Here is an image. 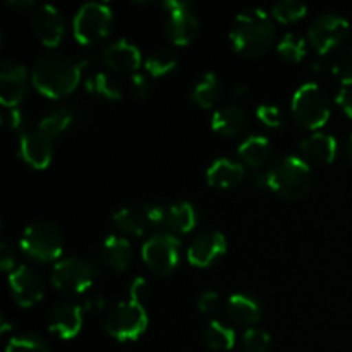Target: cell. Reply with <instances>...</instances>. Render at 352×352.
<instances>
[{"label":"cell","mask_w":352,"mask_h":352,"mask_svg":"<svg viewBox=\"0 0 352 352\" xmlns=\"http://www.w3.org/2000/svg\"><path fill=\"white\" fill-rule=\"evenodd\" d=\"M86 64L88 62L74 60L65 54L48 52L33 64L31 82L40 95L47 98H62L78 88Z\"/></svg>","instance_id":"6da1fadb"},{"label":"cell","mask_w":352,"mask_h":352,"mask_svg":"<svg viewBox=\"0 0 352 352\" xmlns=\"http://www.w3.org/2000/svg\"><path fill=\"white\" fill-rule=\"evenodd\" d=\"M230 43L243 57H260L272 48L275 41V26L272 17L261 9H251L239 14L230 28Z\"/></svg>","instance_id":"7a4b0ae2"},{"label":"cell","mask_w":352,"mask_h":352,"mask_svg":"<svg viewBox=\"0 0 352 352\" xmlns=\"http://www.w3.org/2000/svg\"><path fill=\"white\" fill-rule=\"evenodd\" d=\"M311 168L302 158L294 155L278 158L268 170L263 172V188L291 201L305 198L311 189Z\"/></svg>","instance_id":"3957f363"},{"label":"cell","mask_w":352,"mask_h":352,"mask_svg":"<svg viewBox=\"0 0 352 352\" xmlns=\"http://www.w3.org/2000/svg\"><path fill=\"white\" fill-rule=\"evenodd\" d=\"M292 116L305 129L316 131L330 119L329 95L316 82H306L292 96Z\"/></svg>","instance_id":"277c9868"},{"label":"cell","mask_w":352,"mask_h":352,"mask_svg":"<svg viewBox=\"0 0 352 352\" xmlns=\"http://www.w3.org/2000/svg\"><path fill=\"white\" fill-rule=\"evenodd\" d=\"M148 327V316L141 302L126 301L117 302L116 306L109 309L105 320H103V329L113 339L120 342H129V340L140 339Z\"/></svg>","instance_id":"5b68a950"},{"label":"cell","mask_w":352,"mask_h":352,"mask_svg":"<svg viewBox=\"0 0 352 352\" xmlns=\"http://www.w3.org/2000/svg\"><path fill=\"white\" fill-rule=\"evenodd\" d=\"M21 250L33 260L47 263L60 258L64 250V237L58 227L40 220L24 229L21 236Z\"/></svg>","instance_id":"8992f818"},{"label":"cell","mask_w":352,"mask_h":352,"mask_svg":"<svg viewBox=\"0 0 352 352\" xmlns=\"http://www.w3.org/2000/svg\"><path fill=\"white\" fill-rule=\"evenodd\" d=\"M113 24L112 9L105 3H85L72 21V33L78 43L93 45L110 33Z\"/></svg>","instance_id":"52a82bcc"},{"label":"cell","mask_w":352,"mask_h":352,"mask_svg":"<svg viewBox=\"0 0 352 352\" xmlns=\"http://www.w3.org/2000/svg\"><path fill=\"white\" fill-rule=\"evenodd\" d=\"M100 270L95 263L82 258H64L58 261L52 272V284L64 294H81L91 287Z\"/></svg>","instance_id":"ba28073f"},{"label":"cell","mask_w":352,"mask_h":352,"mask_svg":"<svg viewBox=\"0 0 352 352\" xmlns=\"http://www.w3.org/2000/svg\"><path fill=\"white\" fill-rule=\"evenodd\" d=\"M141 256L151 272L170 275L181 261V241L174 234H155L143 244Z\"/></svg>","instance_id":"9c48e42d"},{"label":"cell","mask_w":352,"mask_h":352,"mask_svg":"<svg viewBox=\"0 0 352 352\" xmlns=\"http://www.w3.org/2000/svg\"><path fill=\"white\" fill-rule=\"evenodd\" d=\"M162 7L167 10L165 34L168 40L179 47L192 43L199 33V21L192 14L191 6L184 0H167Z\"/></svg>","instance_id":"30bf717a"},{"label":"cell","mask_w":352,"mask_h":352,"mask_svg":"<svg viewBox=\"0 0 352 352\" xmlns=\"http://www.w3.org/2000/svg\"><path fill=\"white\" fill-rule=\"evenodd\" d=\"M351 24L337 14H323L308 31V40L320 55H325L339 47L349 36Z\"/></svg>","instance_id":"8fae6325"},{"label":"cell","mask_w":352,"mask_h":352,"mask_svg":"<svg viewBox=\"0 0 352 352\" xmlns=\"http://www.w3.org/2000/svg\"><path fill=\"white\" fill-rule=\"evenodd\" d=\"M9 285L12 298L21 308H31L43 299L45 282L34 268L21 265L10 272Z\"/></svg>","instance_id":"7c38bea8"},{"label":"cell","mask_w":352,"mask_h":352,"mask_svg":"<svg viewBox=\"0 0 352 352\" xmlns=\"http://www.w3.org/2000/svg\"><path fill=\"white\" fill-rule=\"evenodd\" d=\"M28 89V71L12 58L0 62V102L6 109H16Z\"/></svg>","instance_id":"4fadbf2b"},{"label":"cell","mask_w":352,"mask_h":352,"mask_svg":"<svg viewBox=\"0 0 352 352\" xmlns=\"http://www.w3.org/2000/svg\"><path fill=\"white\" fill-rule=\"evenodd\" d=\"M227 251V239L222 232L208 230L195 237L188 250V260L192 267L206 268L212 267L219 258Z\"/></svg>","instance_id":"5bb4252c"},{"label":"cell","mask_w":352,"mask_h":352,"mask_svg":"<svg viewBox=\"0 0 352 352\" xmlns=\"http://www.w3.org/2000/svg\"><path fill=\"white\" fill-rule=\"evenodd\" d=\"M33 31L38 40L48 48H55L65 33L62 14L54 6H41L33 16Z\"/></svg>","instance_id":"9a60e30c"},{"label":"cell","mask_w":352,"mask_h":352,"mask_svg":"<svg viewBox=\"0 0 352 352\" xmlns=\"http://www.w3.org/2000/svg\"><path fill=\"white\" fill-rule=\"evenodd\" d=\"M82 306L60 302L48 313V330L58 339H74L82 329Z\"/></svg>","instance_id":"2e32d148"},{"label":"cell","mask_w":352,"mask_h":352,"mask_svg":"<svg viewBox=\"0 0 352 352\" xmlns=\"http://www.w3.org/2000/svg\"><path fill=\"white\" fill-rule=\"evenodd\" d=\"M52 140L40 129L28 131L19 140V155L30 167L45 170L52 162Z\"/></svg>","instance_id":"e0dca14e"},{"label":"cell","mask_w":352,"mask_h":352,"mask_svg":"<svg viewBox=\"0 0 352 352\" xmlns=\"http://www.w3.org/2000/svg\"><path fill=\"white\" fill-rule=\"evenodd\" d=\"M102 58L107 67L113 71L133 72L141 65V52L136 45L127 40H117L107 45L102 52Z\"/></svg>","instance_id":"ac0fdd59"},{"label":"cell","mask_w":352,"mask_h":352,"mask_svg":"<svg viewBox=\"0 0 352 352\" xmlns=\"http://www.w3.org/2000/svg\"><path fill=\"white\" fill-rule=\"evenodd\" d=\"M244 167L230 158H219L210 165L206 172V181L215 189H232L243 182Z\"/></svg>","instance_id":"d6986e66"},{"label":"cell","mask_w":352,"mask_h":352,"mask_svg":"<svg viewBox=\"0 0 352 352\" xmlns=\"http://www.w3.org/2000/svg\"><path fill=\"white\" fill-rule=\"evenodd\" d=\"M337 150H339V144H337V140L332 134L315 133L301 143L302 155L309 162L320 165L332 164L337 157Z\"/></svg>","instance_id":"ffe728a7"},{"label":"cell","mask_w":352,"mask_h":352,"mask_svg":"<svg viewBox=\"0 0 352 352\" xmlns=\"http://www.w3.org/2000/svg\"><path fill=\"white\" fill-rule=\"evenodd\" d=\"M227 316L239 327H253L260 322L261 308L251 296L234 294L227 302Z\"/></svg>","instance_id":"44dd1931"},{"label":"cell","mask_w":352,"mask_h":352,"mask_svg":"<svg viewBox=\"0 0 352 352\" xmlns=\"http://www.w3.org/2000/svg\"><path fill=\"white\" fill-rule=\"evenodd\" d=\"M102 260L116 272H126L133 261L129 241L120 236H110L102 244Z\"/></svg>","instance_id":"7402d4cb"},{"label":"cell","mask_w":352,"mask_h":352,"mask_svg":"<svg viewBox=\"0 0 352 352\" xmlns=\"http://www.w3.org/2000/svg\"><path fill=\"white\" fill-rule=\"evenodd\" d=\"M246 126V112L237 105H227L212 117V129L222 136H237Z\"/></svg>","instance_id":"603a6c76"},{"label":"cell","mask_w":352,"mask_h":352,"mask_svg":"<svg viewBox=\"0 0 352 352\" xmlns=\"http://www.w3.org/2000/svg\"><path fill=\"white\" fill-rule=\"evenodd\" d=\"M220 93H222V86H220L217 74H213V72H205V74L196 81L195 88H192L191 91V98L199 109L208 110L219 102Z\"/></svg>","instance_id":"cb8c5ba5"},{"label":"cell","mask_w":352,"mask_h":352,"mask_svg":"<svg viewBox=\"0 0 352 352\" xmlns=\"http://www.w3.org/2000/svg\"><path fill=\"white\" fill-rule=\"evenodd\" d=\"M239 157L250 167H263L272 157V143L265 136H251L239 146Z\"/></svg>","instance_id":"d4e9b609"},{"label":"cell","mask_w":352,"mask_h":352,"mask_svg":"<svg viewBox=\"0 0 352 352\" xmlns=\"http://www.w3.org/2000/svg\"><path fill=\"white\" fill-rule=\"evenodd\" d=\"M198 222V213L196 208L188 201L175 203V205L168 206L167 213V226L172 232L177 234H188L191 232Z\"/></svg>","instance_id":"484cf974"},{"label":"cell","mask_w":352,"mask_h":352,"mask_svg":"<svg viewBox=\"0 0 352 352\" xmlns=\"http://www.w3.org/2000/svg\"><path fill=\"white\" fill-rule=\"evenodd\" d=\"M72 110L69 107H60V109H54L52 112H48L43 119L40 120L36 129H40L45 136L50 138L52 141L55 138L60 136L65 129L72 124Z\"/></svg>","instance_id":"4316f807"},{"label":"cell","mask_w":352,"mask_h":352,"mask_svg":"<svg viewBox=\"0 0 352 352\" xmlns=\"http://www.w3.org/2000/svg\"><path fill=\"white\" fill-rule=\"evenodd\" d=\"M113 223L117 229L122 232L131 234V236H143L148 229V220L144 217L143 210H134V208H120L113 213Z\"/></svg>","instance_id":"83f0119b"},{"label":"cell","mask_w":352,"mask_h":352,"mask_svg":"<svg viewBox=\"0 0 352 352\" xmlns=\"http://www.w3.org/2000/svg\"><path fill=\"white\" fill-rule=\"evenodd\" d=\"M205 340L212 351H230L236 346V332L222 322L212 320L205 329Z\"/></svg>","instance_id":"f1b7e54d"},{"label":"cell","mask_w":352,"mask_h":352,"mask_svg":"<svg viewBox=\"0 0 352 352\" xmlns=\"http://www.w3.org/2000/svg\"><path fill=\"white\" fill-rule=\"evenodd\" d=\"M85 86L89 93L110 100V102H117V100L122 98V89H120L119 82L110 78L107 72H96V74L89 76Z\"/></svg>","instance_id":"f546056e"},{"label":"cell","mask_w":352,"mask_h":352,"mask_svg":"<svg viewBox=\"0 0 352 352\" xmlns=\"http://www.w3.org/2000/svg\"><path fill=\"white\" fill-rule=\"evenodd\" d=\"M177 55L172 50H167V48L153 52V54L148 55V58L144 60V67H146L148 74H150L151 78H162V76L170 74V72L177 67Z\"/></svg>","instance_id":"4dcf8cb0"},{"label":"cell","mask_w":352,"mask_h":352,"mask_svg":"<svg viewBox=\"0 0 352 352\" xmlns=\"http://www.w3.org/2000/svg\"><path fill=\"white\" fill-rule=\"evenodd\" d=\"M277 52L284 60L287 62H301L302 58L308 54V43L302 36H299L298 33H287L282 36V40L278 41Z\"/></svg>","instance_id":"1f68e13d"},{"label":"cell","mask_w":352,"mask_h":352,"mask_svg":"<svg viewBox=\"0 0 352 352\" xmlns=\"http://www.w3.org/2000/svg\"><path fill=\"white\" fill-rule=\"evenodd\" d=\"M306 12H308V7L302 6L301 2H296V0H284V2H278L272 7V16L282 24L296 23V21L302 19Z\"/></svg>","instance_id":"d6a6232c"},{"label":"cell","mask_w":352,"mask_h":352,"mask_svg":"<svg viewBox=\"0 0 352 352\" xmlns=\"http://www.w3.org/2000/svg\"><path fill=\"white\" fill-rule=\"evenodd\" d=\"M272 339L265 330L248 329L243 336L244 352H270Z\"/></svg>","instance_id":"836d02e7"},{"label":"cell","mask_w":352,"mask_h":352,"mask_svg":"<svg viewBox=\"0 0 352 352\" xmlns=\"http://www.w3.org/2000/svg\"><path fill=\"white\" fill-rule=\"evenodd\" d=\"M6 352H50V349L38 336H17L7 344Z\"/></svg>","instance_id":"e575fe53"},{"label":"cell","mask_w":352,"mask_h":352,"mask_svg":"<svg viewBox=\"0 0 352 352\" xmlns=\"http://www.w3.org/2000/svg\"><path fill=\"white\" fill-rule=\"evenodd\" d=\"M332 72L342 85L352 86V47L337 55L332 64Z\"/></svg>","instance_id":"d590c367"},{"label":"cell","mask_w":352,"mask_h":352,"mask_svg":"<svg viewBox=\"0 0 352 352\" xmlns=\"http://www.w3.org/2000/svg\"><path fill=\"white\" fill-rule=\"evenodd\" d=\"M256 117L258 120H260L261 124H265L267 127H280L282 120H284L280 109L275 105H268V103L258 107Z\"/></svg>","instance_id":"8d00e7d4"},{"label":"cell","mask_w":352,"mask_h":352,"mask_svg":"<svg viewBox=\"0 0 352 352\" xmlns=\"http://www.w3.org/2000/svg\"><path fill=\"white\" fill-rule=\"evenodd\" d=\"M141 210H143L144 217H146V220H148V223H150V226H155V227L167 226L168 206L153 203V205H144Z\"/></svg>","instance_id":"74e56055"},{"label":"cell","mask_w":352,"mask_h":352,"mask_svg":"<svg viewBox=\"0 0 352 352\" xmlns=\"http://www.w3.org/2000/svg\"><path fill=\"white\" fill-rule=\"evenodd\" d=\"M198 308H199V311L205 313V315H215V313L220 309L219 294L213 291L203 292L198 299Z\"/></svg>","instance_id":"f35d334b"},{"label":"cell","mask_w":352,"mask_h":352,"mask_svg":"<svg viewBox=\"0 0 352 352\" xmlns=\"http://www.w3.org/2000/svg\"><path fill=\"white\" fill-rule=\"evenodd\" d=\"M2 122L10 131H17L24 124V113L17 107L16 109H7V112L2 116Z\"/></svg>","instance_id":"ab89813d"},{"label":"cell","mask_w":352,"mask_h":352,"mask_svg":"<svg viewBox=\"0 0 352 352\" xmlns=\"http://www.w3.org/2000/svg\"><path fill=\"white\" fill-rule=\"evenodd\" d=\"M131 85H133V91L136 95V98L146 100L148 95H150V82L144 78L143 74H133L131 78Z\"/></svg>","instance_id":"60d3db41"},{"label":"cell","mask_w":352,"mask_h":352,"mask_svg":"<svg viewBox=\"0 0 352 352\" xmlns=\"http://www.w3.org/2000/svg\"><path fill=\"white\" fill-rule=\"evenodd\" d=\"M336 102L337 105L342 109V112L352 119V86H344V88L337 93Z\"/></svg>","instance_id":"b9f144b4"},{"label":"cell","mask_w":352,"mask_h":352,"mask_svg":"<svg viewBox=\"0 0 352 352\" xmlns=\"http://www.w3.org/2000/svg\"><path fill=\"white\" fill-rule=\"evenodd\" d=\"M14 265H16V254H14L12 248L7 243H2L0 244V267H2V270L10 272Z\"/></svg>","instance_id":"7bdbcfd3"},{"label":"cell","mask_w":352,"mask_h":352,"mask_svg":"<svg viewBox=\"0 0 352 352\" xmlns=\"http://www.w3.org/2000/svg\"><path fill=\"white\" fill-rule=\"evenodd\" d=\"M146 292H148V284H146V280H144L143 277L134 278L133 284H131V289H129L131 301L141 302V299H143L144 296H146Z\"/></svg>","instance_id":"ee69618b"},{"label":"cell","mask_w":352,"mask_h":352,"mask_svg":"<svg viewBox=\"0 0 352 352\" xmlns=\"http://www.w3.org/2000/svg\"><path fill=\"white\" fill-rule=\"evenodd\" d=\"M103 308H105V299H103L102 296H96V298L88 299V301L85 302V306H82V309H96V311H100V309Z\"/></svg>","instance_id":"f6af8a7d"},{"label":"cell","mask_w":352,"mask_h":352,"mask_svg":"<svg viewBox=\"0 0 352 352\" xmlns=\"http://www.w3.org/2000/svg\"><path fill=\"white\" fill-rule=\"evenodd\" d=\"M7 6L16 10H26L34 7V2H31V0H7Z\"/></svg>","instance_id":"bcb514c9"},{"label":"cell","mask_w":352,"mask_h":352,"mask_svg":"<svg viewBox=\"0 0 352 352\" xmlns=\"http://www.w3.org/2000/svg\"><path fill=\"white\" fill-rule=\"evenodd\" d=\"M347 158H349V162L352 164V134H351L349 141H347Z\"/></svg>","instance_id":"7dc6e473"}]
</instances>
